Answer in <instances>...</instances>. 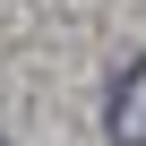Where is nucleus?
<instances>
[{
  "instance_id": "nucleus-2",
  "label": "nucleus",
  "mask_w": 146,
  "mask_h": 146,
  "mask_svg": "<svg viewBox=\"0 0 146 146\" xmlns=\"http://www.w3.org/2000/svg\"><path fill=\"white\" fill-rule=\"evenodd\" d=\"M0 146H9V137H0Z\"/></svg>"
},
{
  "instance_id": "nucleus-1",
  "label": "nucleus",
  "mask_w": 146,
  "mask_h": 146,
  "mask_svg": "<svg viewBox=\"0 0 146 146\" xmlns=\"http://www.w3.org/2000/svg\"><path fill=\"white\" fill-rule=\"evenodd\" d=\"M103 129H112V146H146V60H129L120 78H112V95H103Z\"/></svg>"
}]
</instances>
